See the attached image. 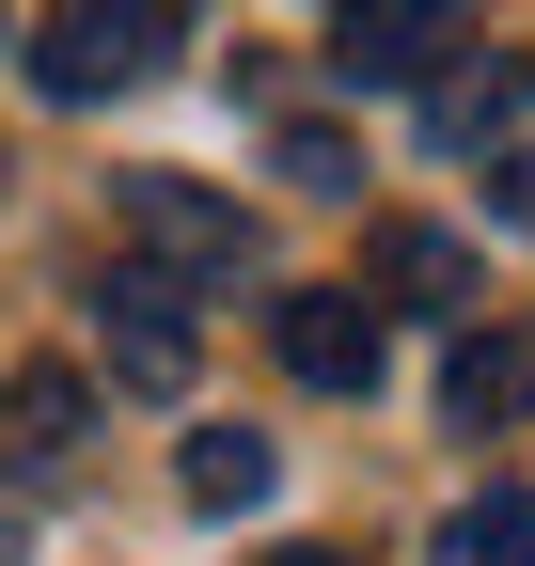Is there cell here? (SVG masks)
<instances>
[{"label": "cell", "instance_id": "obj_1", "mask_svg": "<svg viewBox=\"0 0 535 566\" xmlns=\"http://www.w3.org/2000/svg\"><path fill=\"white\" fill-rule=\"evenodd\" d=\"M441 63H473V0H331L347 95H441Z\"/></svg>", "mask_w": 535, "mask_h": 566}, {"label": "cell", "instance_id": "obj_2", "mask_svg": "<svg viewBox=\"0 0 535 566\" xmlns=\"http://www.w3.org/2000/svg\"><path fill=\"white\" fill-rule=\"evenodd\" d=\"M111 221H126V252L174 268V283H237V268H252L237 189H206V174H111Z\"/></svg>", "mask_w": 535, "mask_h": 566}, {"label": "cell", "instance_id": "obj_3", "mask_svg": "<svg viewBox=\"0 0 535 566\" xmlns=\"http://www.w3.org/2000/svg\"><path fill=\"white\" fill-rule=\"evenodd\" d=\"M158 48H174L158 0H63V17L32 32V80H48L63 111H95V95H126V80H158Z\"/></svg>", "mask_w": 535, "mask_h": 566}, {"label": "cell", "instance_id": "obj_4", "mask_svg": "<svg viewBox=\"0 0 535 566\" xmlns=\"http://www.w3.org/2000/svg\"><path fill=\"white\" fill-rule=\"evenodd\" d=\"M268 346H284L300 394H378V363H394V331H378L363 283H284V300H268Z\"/></svg>", "mask_w": 535, "mask_h": 566}, {"label": "cell", "instance_id": "obj_5", "mask_svg": "<svg viewBox=\"0 0 535 566\" xmlns=\"http://www.w3.org/2000/svg\"><path fill=\"white\" fill-rule=\"evenodd\" d=\"M111 363L143 378V394H189V363H206V331H189V283L174 268H111Z\"/></svg>", "mask_w": 535, "mask_h": 566}, {"label": "cell", "instance_id": "obj_6", "mask_svg": "<svg viewBox=\"0 0 535 566\" xmlns=\"http://www.w3.org/2000/svg\"><path fill=\"white\" fill-rule=\"evenodd\" d=\"M363 300H410V315H473L489 283H473V252H457V237H426V221H378V237H363Z\"/></svg>", "mask_w": 535, "mask_h": 566}, {"label": "cell", "instance_id": "obj_7", "mask_svg": "<svg viewBox=\"0 0 535 566\" xmlns=\"http://www.w3.org/2000/svg\"><path fill=\"white\" fill-rule=\"evenodd\" d=\"M80 441H95V394L80 378H17V394H0V457H17V472H63Z\"/></svg>", "mask_w": 535, "mask_h": 566}, {"label": "cell", "instance_id": "obj_8", "mask_svg": "<svg viewBox=\"0 0 535 566\" xmlns=\"http://www.w3.org/2000/svg\"><path fill=\"white\" fill-rule=\"evenodd\" d=\"M174 488H189V504H206V520H252V504H268V488H284V457H268V441H252V424H206V441H189V457H174Z\"/></svg>", "mask_w": 535, "mask_h": 566}, {"label": "cell", "instance_id": "obj_9", "mask_svg": "<svg viewBox=\"0 0 535 566\" xmlns=\"http://www.w3.org/2000/svg\"><path fill=\"white\" fill-rule=\"evenodd\" d=\"M535 394V346H504V331H457V363H441V409L457 424H504Z\"/></svg>", "mask_w": 535, "mask_h": 566}, {"label": "cell", "instance_id": "obj_10", "mask_svg": "<svg viewBox=\"0 0 535 566\" xmlns=\"http://www.w3.org/2000/svg\"><path fill=\"white\" fill-rule=\"evenodd\" d=\"M426 566H535V488H473V504L441 520Z\"/></svg>", "mask_w": 535, "mask_h": 566}, {"label": "cell", "instance_id": "obj_11", "mask_svg": "<svg viewBox=\"0 0 535 566\" xmlns=\"http://www.w3.org/2000/svg\"><path fill=\"white\" fill-rule=\"evenodd\" d=\"M520 111H535V63H504V80H441V95H426V126H441V142H504Z\"/></svg>", "mask_w": 535, "mask_h": 566}, {"label": "cell", "instance_id": "obj_12", "mask_svg": "<svg viewBox=\"0 0 535 566\" xmlns=\"http://www.w3.org/2000/svg\"><path fill=\"white\" fill-rule=\"evenodd\" d=\"M489 221L535 237V142H504V158H489Z\"/></svg>", "mask_w": 535, "mask_h": 566}, {"label": "cell", "instance_id": "obj_13", "mask_svg": "<svg viewBox=\"0 0 535 566\" xmlns=\"http://www.w3.org/2000/svg\"><path fill=\"white\" fill-rule=\"evenodd\" d=\"M252 566H347V551H252Z\"/></svg>", "mask_w": 535, "mask_h": 566}, {"label": "cell", "instance_id": "obj_14", "mask_svg": "<svg viewBox=\"0 0 535 566\" xmlns=\"http://www.w3.org/2000/svg\"><path fill=\"white\" fill-rule=\"evenodd\" d=\"M0 566H17V535H0Z\"/></svg>", "mask_w": 535, "mask_h": 566}, {"label": "cell", "instance_id": "obj_15", "mask_svg": "<svg viewBox=\"0 0 535 566\" xmlns=\"http://www.w3.org/2000/svg\"><path fill=\"white\" fill-rule=\"evenodd\" d=\"M158 17H189V0H158Z\"/></svg>", "mask_w": 535, "mask_h": 566}]
</instances>
